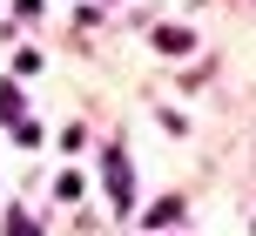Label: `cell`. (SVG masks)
<instances>
[{
    "label": "cell",
    "instance_id": "1",
    "mask_svg": "<svg viewBox=\"0 0 256 236\" xmlns=\"http://www.w3.org/2000/svg\"><path fill=\"white\" fill-rule=\"evenodd\" d=\"M108 189H115V210L122 216L135 210V182H128V156H122V148H108Z\"/></svg>",
    "mask_w": 256,
    "mask_h": 236
},
{
    "label": "cell",
    "instance_id": "2",
    "mask_svg": "<svg viewBox=\"0 0 256 236\" xmlns=\"http://www.w3.org/2000/svg\"><path fill=\"white\" fill-rule=\"evenodd\" d=\"M155 48H162V54H189V34H182V27H162V34H155Z\"/></svg>",
    "mask_w": 256,
    "mask_h": 236
},
{
    "label": "cell",
    "instance_id": "3",
    "mask_svg": "<svg viewBox=\"0 0 256 236\" xmlns=\"http://www.w3.org/2000/svg\"><path fill=\"white\" fill-rule=\"evenodd\" d=\"M7 236H40V223L27 210H7Z\"/></svg>",
    "mask_w": 256,
    "mask_h": 236
},
{
    "label": "cell",
    "instance_id": "4",
    "mask_svg": "<svg viewBox=\"0 0 256 236\" xmlns=\"http://www.w3.org/2000/svg\"><path fill=\"white\" fill-rule=\"evenodd\" d=\"M0 122H7V128H14V122H27V115H20V94H14V88H0Z\"/></svg>",
    "mask_w": 256,
    "mask_h": 236
}]
</instances>
